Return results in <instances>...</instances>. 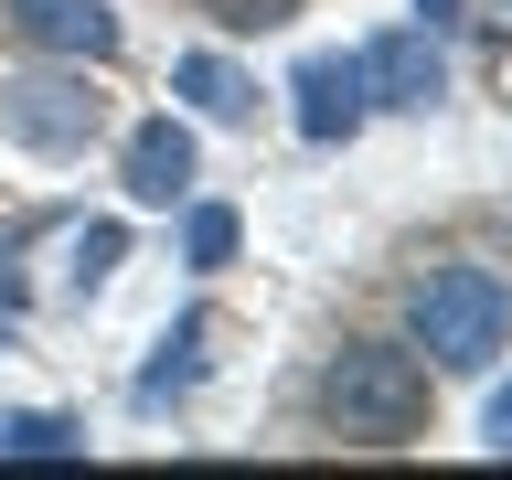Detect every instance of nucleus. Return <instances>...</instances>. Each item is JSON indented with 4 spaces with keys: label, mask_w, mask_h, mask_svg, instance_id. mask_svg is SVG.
Instances as JSON below:
<instances>
[{
    "label": "nucleus",
    "mask_w": 512,
    "mask_h": 480,
    "mask_svg": "<svg viewBox=\"0 0 512 480\" xmlns=\"http://www.w3.org/2000/svg\"><path fill=\"white\" fill-rule=\"evenodd\" d=\"M320 406L331 427L363 448H406L427 427V363L416 352H384V342H342V363L320 374Z\"/></svg>",
    "instance_id": "f257e3e1"
},
{
    "label": "nucleus",
    "mask_w": 512,
    "mask_h": 480,
    "mask_svg": "<svg viewBox=\"0 0 512 480\" xmlns=\"http://www.w3.org/2000/svg\"><path fill=\"white\" fill-rule=\"evenodd\" d=\"M416 342L438 352L448 374H480V363L512 342V288L491 278V267H427V288H416Z\"/></svg>",
    "instance_id": "f03ea898"
},
{
    "label": "nucleus",
    "mask_w": 512,
    "mask_h": 480,
    "mask_svg": "<svg viewBox=\"0 0 512 480\" xmlns=\"http://www.w3.org/2000/svg\"><path fill=\"white\" fill-rule=\"evenodd\" d=\"M0 128L22 150L64 160V150H86L107 128V96H86V75H0Z\"/></svg>",
    "instance_id": "7ed1b4c3"
},
{
    "label": "nucleus",
    "mask_w": 512,
    "mask_h": 480,
    "mask_svg": "<svg viewBox=\"0 0 512 480\" xmlns=\"http://www.w3.org/2000/svg\"><path fill=\"white\" fill-rule=\"evenodd\" d=\"M288 96H299V139H352V128L374 118V86H363V54H310L299 75H288Z\"/></svg>",
    "instance_id": "20e7f679"
},
{
    "label": "nucleus",
    "mask_w": 512,
    "mask_h": 480,
    "mask_svg": "<svg viewBox=\"0 0 512 480\" xmlns=\"http://www.w3.org/2000/svg\"><path fill=\"white\" fill-rule=\"evenodd\" d=\"M11 32L32 54H64V64H107L118 54V11L107 0H11Z\"/></svg>",
    "instance_id": "39448f33"
},
{
    "label": "nucleus",
    "mask_w": 512,
    "mask_h": 480,
    "mask_svg": "<svg viewBox=\"0 0 512 480\" xmlns=\"http://www.w3.org/2000/svg\"><path fill=\"white\" fill-rule=\"evenodd\" d=\"M118 182H128V203H182L192 192V128L182 118H139L128 150H118Z\"/></svg>",
    "instance_id": "423d86ee"
},
{
    "label": "nucleus",
    "mask_w": 512,
    "mask_h": 480,
    "mask_svg": "<svg viewBox=\"0 0 512 480\" xmlns=\"http://www.w3.org/2000/svg\"><path fill=\"white\" fill-rule=\"evenodd\" d=\"M363 86H374V107H438L448 64H438V43H427V32H384L374 54H363Z\"/></svg>",
    "instance_id": "0eeeda50"
},
{
    "label": "nucleus",
    "mask_w": 512,
    "mask_h": 480,
    "mask_svg": "<svg viewBox=\"0 0 512 480\" xmlns=\"http://www.w3.org/2000/svg\"><path fill=\"white\" fill-rule=\"evenodd\" d=\"M203 342H214V320H203V310H182L171 331H160L150 374H139V406H171V395H192V384H203Z\"/></svg>",
    "instance_id": "6e6552de"
},
{
    "label": "nucleus",
    "mask_w": 512,
    "mask_h": 480,
    "mask_svg": "<svg viewBox=\"0 0 512 480\" xmlns=\"http://www.w3.org/2000/svg\"><path fill=\"white\" fill-rule=\"evenodd\" d=\"M171 86H182L203 118H246V107H256V86H246L224 54H182V64H171Z\"/></svg>",
    "instance_id": "1a4fd4ad"
},
{
    "label": "nucleus",
    "mask_w": 512,
    "mask_h": 480,
    "mask_svg": "<svg viewBox=\"0 0 512 480\" xmlns=\"http://www.w3.org/2000/svg\"><path fill=\"white\" fill-rule=\"evenodd\" d=\"M75 448H86L75 416H11L0 427V459H75Z\"/></svg>",
    "instance_id": "9d476101"
},
{
    "label": "nucleus",
    "mask_w": 512,
    "mask_h": 480,
    "mask_svg": "<svg viewBox=\"0 0 512 480\" xmlns=\"http://www.w3.org/2000/svg\"><path fill=\"white\" fill-rule=\"evenodd\" d=\"M118 256H128V224H86V235L64 246V267H75V288H107V278H118Z\"/></svg>",
    "instance_id": "9b49d317"
},
{
    "label": "nucleus",
    "mask_w": 512,
    "mask_h": 480,
    "mask_svg": "<svg viewBox=\"0 0 512 480\" xmlns=\"http://www.w3.org/2000/svg\"><path fill=\"white\" fill-rule=\"evenodd\" d=\"M182 256H192V267H224V256H235V214H224V203H192Z\"/></svg>",
    "instance_id": "f8f14e48"
},
{
    "label": "nucleus",
    "mask_w": 512,
    "mask_h": 480,
    "mask_svg": "<svg viewBox=\"0 0 512 480\" xmlns=\"http://www.w3.org/2000/svg\"><path fill=\"white\" fill-rule=\"evenodd\" d=\"M203 11H214L224 32H278L288 11H299V0H203Z\"/></svg>",
    "instance_id": "ddd939ff"
},
{
    "label": "nucleus",
    "mask_w": 512,
    "mask_h": 480,
    "mask_svg": "<svg viewBox=\"0 0 512 480\" xmlns=\"http://www.w3.org/2000/svg\"><path fill=\"white\" fill-rule=\"evenodd\" d=\"M22 310V235H0V320Z\"/></svg>",
    "instance_id": "4468645a"
},
{
    "label": "nucleus",
    "mask_w": 512,
    "mask_h": 480,
    "mask_svg": "<svg viewBox=\"0 0 512 480\" xmlns=\"http://www.w3.org/2000/svg\"><path fill=\"white\" fill-rule=\"evenodd\" d=\"M480 427H491V448H502V459H512V384H502V395H491V416H480Z\"/></svg>",
    "instance_id": "2eb2a0df"
},
{
    "label": "nucleus",
    "mask_w": 512,
    "mask_h": 480,
    "mask_svg": "<svg viewBox=\"0 0 512 480\" xmlns=\"http://www.w3.org/2000/svg\"><path fill=\"white\" fill-rule=\"evenodd\" d=\"M438 11H448V0H427V22H438Z\"/></svg>",
    "instance_id": "dca6fc26"
}]
</instances>
